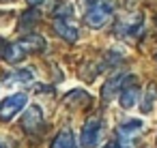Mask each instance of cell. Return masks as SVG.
<instances>
[{
	"label": "cell",
	"instance_id": "1",
	"mask_svg": "<svg viewBox=\"0 0 157 148\" xmlns=\"http://www.w3.org/2000/svg\"><path fill=\"white\" fill-rule=\"evenodd\" d=\"M114 9H116L114 0H90L86 7V13H84V22L90 28H103L110 22Z\"/></svg>",
	"mask_w": 157,
	"mask_h": 148
},
{
	"label": "cell",
	"instance_id": "2",
	"mask_svg": "<svg viewBox=\"0 0 157 148\" xmlns=\"http://www.w3.org/2000/svg\"><path fill=\"white\" fill-rule=\"evenodd\" d=\"M142 129H144V120H140V118H127L125 122H121L116 129L118 148H133V139L140 135Z\"/></svg>",
	"mask_w": 157,
	"mask_h": 148
},
{
	"label": "cell",
	"instance_id": "3",
	"mask_svg": "<svg viewBox=\"0 0 157 148\" xmlns=\"http://www.w3.org/2000/svg\"><path fill=\"white\" fill-rule=\"evenodd\" d=\"M26 105H28V94L26 92H13L9 97H5L2 101H0V120H5V122L11 120Z\"/></svg>",
	"mask_w": 157,
	"mask_h": 148
},
{
	"label": "cell",
	"instance_id": "4",
	"mask_svg": "<svg viewBox=\"0 0 157 148\" xmlns=\"http://www.w3.org/2000/svg\"><path fill=\"white\" fill-rule=\"evenodd\" d=\"M103 137V120L101 118H88L82 127L80 133V144L82 148H95Z\"/></svg>",
	"mask_w": 157,
	"mask_h": 148
},
{
	"label": "cell",
	"instance_id": "5",
	"mask_svg": "<svg viewBox=\"0 0 157 148\" xmlns=\"http://www.w3.org/2000/svg\"><path fill=\"white\" fill-rule=\"evenodd\" d=\"M131 77H133V75H129V73H118V75L110 77V80L103 84V101H112L114 94L121 92V90L125 88L127 80H131Z\"/></svg>",
	"mask_w": 157,
	"mask_h": 148
},
{
	"label": "cell",
	"instance_id": "6",
	"mask_svg": "<svg viewBox=\"0 0 157 148\" xmlns=\"http://www.w3.org/2000/svg\"><path fill=\"white\" fill-rule=\"evenodd\" d=\"M136 80V77H133ZM131 80V82H133ZM125 84V88L118 92V103H121V107L123 109H131V107H136L138 103H140V88L136 86V84Z\"/></svg>",
	"mask_w": 157,
	"mask_h": 148
},
{
	"label": "cell",
	"instance_id": "7",
	"mask_svg": "<svg viewBox=\"0 0 157 148\" xmlns=\"http://www.w3.org/2000/svg\"><path fill=\"white\" fill-rule=\"evenodd\" d=\"M54 30H56V35H58L60 39H65L67 43H75L78 37H80L78 28H75L73 24H69L67 20H56V22H54Z\"/></svg>",
	"mask_w": 157,
	"mask_h": 148
},
{
	"label": "cell",
	"instance_id": "8",
	"mask_svg": "<svg viewBox=\"0 0 157 148\" xmlns=\"http://www.w3.org/2000/svg\"><path fill=\"white\" fill-rule=\"evenodd\" d=\"M41 124H43V114H41V107L30 105V107L26 109L24 118H22V127H24L26 131H35V129H39Z\"/></svg>",
	"mask_w": 157,
	"mask_h": 148
},
{
	"label": "cell",
	"instance_id": "9",
	"mask_svg": "<svg viewBox=\"0 0 157 148\" xmlns=\"http://www.w3.org/2000/svg\"><path fill=\"white\" fill-rule=\"evenodd\" d=\"M52 148H78V142H75V135L71 129H63L54 142H52Z\"/></svg>",
	"mask_w": 157,
	"mask_h": 148
},
{
	"label": "cell",
	"instance_id": "10",
	"mask_svg": "<svg viewBox=\"0 0 157 148\" xmlns=\"http://www.w3.org/2000/svg\"><path fill=\"white\" fill-rule=\"evenodd\" d=\"M2 56H5V60H7L9 65H15V62H20V60L26 58V50H24L20 43H11V45L5 47Z\"/></svg>",
	"mask_w": 157,
	"mask_h": 148
},
{
	"label": "cell",
	"instance_id": "11",
	"mask_svg": "<svg viewBox=\"0 0 157 148\" xmlns=\"http://www.w3.org/2000/svg\"><path fill=\"white\" fill-rule=\"evenodd\" d=\"M155 103H157V86L151 84V86L146 88V92H144V99L138 103V105H140V112H142V114H151L153 107H155Z\"/></svg>",
	"mask_w": 157,
	"mask_h": 148
},
{
	"label": "cell",
	"instance_id": "12",
	"mask_svg": "<svg viewBox=\"0 0 157 148\" xmlns=\"http://www.w3.org/2000/svg\"><path fill=\"white\" fill-rule=\"evenodd\" d=\"M17 43L26 50V54H28V52H39V50L45 47V41H43L39 35H28V37H24L22 41H17Z\"/></svg>",
	"mask_w": 157,
	"mask_h": 148
},
{
	"label": "cell",
	"instance_id": "13",
	"mask_svg": "<svg viewBox=\"0 0 157 148\" xmlns=\"http://www.w3.org/2000/svg\"><path fill=\"white\" fill-rule=\"evenodd\" d=\"M7 80H9V84H30V82L35 80V75H33V71H28V69H20V71L9 73Z\"/></svg>",
	"mask_w": 157,
	"mask_h": 148
},
{
	"label": "cell",
	"instance_id": "14",
	"mask_svg": "<svg viewBox=\"0 0 157 148\" xmlns=\"http://www.w3.org/2000/svg\"><path fill=\"white\" fill-rule=\"evenodd\" d=\"M101 148H118V144H116V142H108V144H103Z\"/></svg>",
	"mask_w": 157,
	"mask_h": 148
},
{
	"label": "cell",
	"instance_id": "15",
	"mask_svg": "<svg viewBox=\"0 0 157 148\" xmlns=\"http://www.w3.org/2000/svg\"><path fill=\"white\" fill-rule=\"evenodd\" d=\"M30 5H39V2H43V0H28Z\"/></svg>",
	"mask_w": 157,
	"mask_h": 148
},
{
	"label": "cell",
	"instance_id": "16",
	"mask_svg": "<svg viewBox=\"0 0 157 148\" xmlns=\"http://www.w3.org/2000/svg\"><path fill=\"white\" fill-rule=\"evenodd\" d=\"M0 45H2V41H0ZM0 52H5V47H0Z\"/></svg>",
	"mask_w": 157,
	"mask_h": 148
},
{
	"label": "cell",
	"instance_id": "17",
	"mask_svg": "<svg viewBox=\"0 0 157 148\" xmlns=\"http://www.w3.org/2000/svg\"><path fill=\"white\" fill-rule=\"evenodd\" d=\"M0 148H7V146H5V144H2V142H0Z\"/></svg>",
	"mask_w": 157,
	"mask_h": 148
},
{
	"label": "cell",
	"instance_id": "18",
	"mask_svg": "<svg viewBox=\"0 0 157 148\" xmlns=\"http://www.w3.org/2000/svg\"><path fill=\"white\" fill-rule=\"evenodd\" d=\"M5 2H9V0H5Z\"/></svg>",
	"mask_w": 157,
	"mask_h": 148
},
{
	"label": "cell",
	"instance_id": "19",
	"mask_svg": "<svg viewBox=\"0 0 157 148\" xmlns=\"http://www.w3.org/2000/svg\"><path fill=\"white\" fill-rule=\"evenodd\" d=\"M155 60H157V56H155Z\"/></svg>",
	"mask_w": 157,
	"mask_h": 148
}]
</instances>
